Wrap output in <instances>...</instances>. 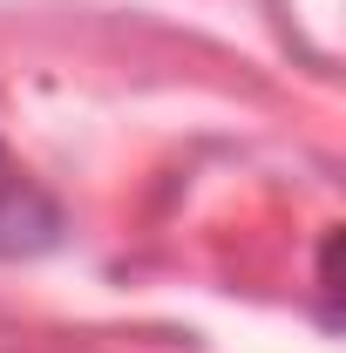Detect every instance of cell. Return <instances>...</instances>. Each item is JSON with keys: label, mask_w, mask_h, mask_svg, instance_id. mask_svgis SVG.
<instances>
[{"label": "cell", "mask_w": 346, "mask_h": 353, "mask_svg": "<svg viewBox=\"0 0 346 353\" xmlns=\"http://www.w3.org/2000/svg\"><path fill=\"white\" fill-rule=\"evenodd\" d=\"M54 245H61V204L0 143V259H41Z\"/></svg>", "instance_id": "obj_1"}]
</instances>
